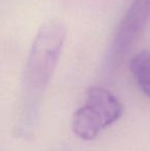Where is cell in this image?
I'll use <instances>...</instances> for the list:
<instances>
[{
  "mask_svg": "<svg viewBox=\"0 0 150 151\" xmlns=\"http://www.w3.org/2000/svg\"><path fill=\"white\" fill-rule=\"evenodd\" d=\"M66 37V27L58 20L44 23L35 36L23 80L22 108L17 127L21 137L32 135L42 97L58 66Z\"/></svg>",
  "mask_w": 150,
  "mask_h": 151,
  "instance_id": "1",
  "label": "cell"
},
{
  "mask_svg": "<svg viewBox=\"0 0 150 151\" xmlns=\"http://www.w3.org/2000/svg\"><path fill=\"white\" fill-rule=\"evenodd\" d=\"M122 114L123 106L111 91L101 86H92L86 91L84 105L73 115L72 129L78 138L92 141Z\"/></svg>",
  "mask_w": 150,
  "mask_h": 151,
  "instance_id": "2",
  "label": "cell"
},
{
  "mask_svg": "<svg viewBox=\"0 0 150 151\" xmlns=\"http://www.w3.org/2000/svg\"><path fill=\"white\" fill-rule=\"evenodd\" d=\"M150 20V0H134L120 21L108 56V66L117 68L144 32Z\"/></svg>",
  "mask_w": 150,
  "mask_h": 151,
  "instance_id": "3",
  "label": "cell"
},
{
  "mask_svg": "<svg viewBox=\"0 0 150 151\" xmlns=\"http://www.w3.org/2000/svg\"><path fill=\"white\" fill-rule=\"evenodd\" d=\"M131 72L140 90L150 98V50H142L132 59Z\"/></svg>",
  "mask_w": 150,
  "mask_h": 151,
  "instance_id": "4",
  "label": "cell"
}]
</instances>
